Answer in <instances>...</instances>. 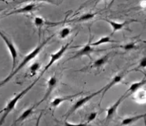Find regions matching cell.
Wrapping results in <instances>:
<instances>
[{"label": "cell", "instance_id": "6da1fadb", "mask_svg": "<svg viewBox=\"0 0 146 126\" xmlns=\"http://www.w3.org/2000/svg\"><path fill=\"white\" fill-rule=\"evenodd\" d=\"M54 37V36H49V37L46 39V40H45L42 43H41V44H39L37 46V47H35V49L33 50H32L31 52L29 54H28L27 55H26L25 58H24V59H23V61L21 62L20 63L19 66H17V68H15V69H13V71L11 72V73H10V75L7 76V78L5 79V80H3V81L0 82V87H2V86H3L4 84H6L7 82H9L11 80V79L13 78L14 76L16 75L17 73H18V72L21 70V69H23V68L25 67V66L28 64V63H29L31 61H32V59H34L35 57L38 55V54H39V52L41 51L42 50V48L46 46V44H47L49 42H50V40L52 38Z\"/></svg>", "mask_w": 146, "mask_h": 126}, {"label": "cell", "instance_id": "7a4b0ae2", "mask_svg": "<svg viewBox=\"0 0 146 126\" xmlns=\"http://www.w3.org/2000/svg\"><path fill=\"white\" fill-rule=\"evenodd\" d=\"M41 76H42L41 75H39V76L35 79V80H34V81L32 82V84L29 85V86H28L25 89H24L23 91H21L19 94H16V95H15V96H14L11 100L9 101V103H7L6 108L3 109L4 111H3V116H2V117L0 118V126H2L3 125V123L5 122V120H6V118H7V117L8 116V115H9V113H10V112L14 109V107H15V106H16V104L18 103V101H19L20 99H21V98H22L23 96H24V95L28 92V91H30V90L33 88V86H34V85H35V84L38 81V80L40 79Z\"/></svg>", "mask_w": 146, "mask_h": 126}, {"label": "cell", "instance_id": "3957f363", "mask_svg": "<svg viewBox=\"0 0 146 126\" xmlns=\"http://www.w3.org/2000/svg\"><path fill=\"white\" fill-rule=\"evenodd\" d=\"M103 91H104V87H103L102 88H101L99 91H95V92H94V93H92V94L86 95V97H83L82 98V99H80L79 100H77L76 102V103L73 105L72 107V108L70 109L69 111L68 112V114L66 115V118H68L71 114H72L73 113H75L77 110L80 109V108L83 107V106H84L85 104L87 103L89 101L91 100L92 99H94L95 96H97L98 94H102V92H103Z\"/></svg>", "mask_w": 146, "mask_h": 126}, {"label": "cell", "instance_id": "277c9868", "mask_svg": "<svg viewBox=\"0 0 146 126\" xmlns=\"http://www.w3.org/2000/svg\"><path fill=\"white\" fill-rule=\"evenodd\" d=\"M0 37L3 39V40L4 41V43L6 44L7 48H8V50H9V52H10V55H11L12 62H13V66H12V71H13V69H15V67H16L17 59V57H18L17 50L16 47H15V45L13 44L12 40H11L9 37H7V36L4 34L3 32L1 31V30H0Z\"/></svg>", "mask_w": 146, "mask_h": 126}, {"label": "cell", "instance_id": "5b68a950", "mask_svg": "<svg viewBox=\"0 0 146 126\" xmlns=\"http://www.w3.org/2000/svg\"><path fill=\"white\" fill-rule=\"evenodd\" d=\"M71 43H72V42H69V43H68V44H65V45H63V46L60 47L59 50H57V52L51 54L50 60V62H49V63H48L47 65L46 66V67L43 69V70L42 71L40 75L41 76L43 75V74L45 73V72H46V71H47L48 69H50L51 66L54 65V63L56 62H57L58 60L60 59V58H62V56L64 55V54L65 53V51L68 49V47H69Z\"/></svg>", "mask_w": 146, "mask_h": 126}, {"label": "cell", "instance_id": "8992f818", "mask_svg": "<svg viewBox=\"0 0 146 126\" xmlns=\"http://www.w3.org/2000/svg\"><path fill=\"white\" fill-rule=\"evenodd\" d=\"M38 6V3L32 2V3H29L25 5V6L20 7L18 9H16L13 10V11H11L9 13H7V16L13 15V14H19V13H32L34 10H35Z\"/></svg>", "mask_w": 146, "mask_h": 126}, {"label": "cell", "instance_id": "52a82bcc", "mask_svg": "<svg viewBox=\"0 0 146 126\" xmlns=\"http://www.w3.org/2000/svg\"><path fill=\"white\" fill-rule=\"evenodd\" d=\"M127 96L126 95V94L124 93V94H123V95H122V96H121L114 104H112L111 107H108V109L106 110V111H107V115H106V117H105V124H108V121L112 118V117L114 116L115 112L117 111L118 107H119V105L121 104V103H122L125 99H127Z\"/></svg>", "mask_w": 146, "mask_h": 126}, {"label": "cell", "instance_id": "ba28073f", "mask_svg": "<svg viewBox=\"0 0 146 126\" xmlns=\"http://www.w3.org/2000/svg\"><path fill=\"white\" fill-rule=\"evenodd\" d=\"M57 83V80L56 78V76H51L50 78L47 81V88H46V93H45L44 96L42 99L41 100L38 102V103L35 105V107H38L39 104H41L42 103H43L44 101H46V99H48V98L50 97V95L51 94V93L54 91V88H56Z\"/></svg>", "mask_w": 146, "mask_h": 126}, {"label": "cell", "instance_id": "9c48e42d", "mask_svg": "<svg viewBox=\"0 0 146 126\" xmlns=\"http://www.w3.org/2000/svg\"><path fill=\"white\" fill-rule=\"evenodd\" d=\"M95 50L94 47L91 46V43L90 41H89V43L85 45L84 47H83L81 49H80L78 52H77L72 58H71L68 60L70 59H75V58H80V57L83 56H88L90 58V54L93 53L94 51Z\"/></svg>", "mask_w": 146, "mask_h": 126}, {"label": "cell", "instance_id": "30bf717a", "mask_svg": "<svg viewBox=\"0 0 146 126\" xmlns=\"http://www.w3.org/2000/svg\"><path fill=\"white\" fill-rule=\"evenodd\" d=\"M125 71H123V72H119V74H117V75H115L113 77V78L111 79V80L109 83H108V84H106L104 87V91H103V92H102V99H103V97H104V95H105V94L107 92V91L110 89L111 88H112L113 86H115V85L118 84H119V83H121L122 82V80H123V79L124 76H125Z\"/></svg>", "mask_w": 146, "mask_h": 126}, {"label": "cell", "instance_id": "8fae6325", "mask_svg": "<svg viewBox=\"0 0 146 126\" xmlns=\"http://www.w3.org/2000/svg\"><path fill=\"white\" fill-rule=\"evenodd\" d=\"M102 20L103 21H106L107 23H108L109 25H111V28H112V34L115 33V32L117 31H119L121 29H123V28L127 25L128 24H130L131 22H135V21H137L136 20H130V21H125L123 22H115V21H111V20H108V19H106V18H102Z\"/></svg>", "mask_w": 146, "mask_h": 126}, {"label": "cell", "instance_id": "7c38bea8", "mask_svg": "<svg viewBox=\"0 0 146 126\" xmlns=\"http://www.w3.org/2000/svg\"><path fill=\"white\" fill-rule=\"evenodd\" d=\"M83 94L82 91L80 92V93H77V94H68V95H65V96H61V97L56 98V99H54V100L50 103V107H53V108H56V107H58L60 104L64 103V102H65V101H71L72 99H74L75 97L78 96L79 94Z\"/></svg>", "mask_w": 146, "mask_h": 126}, {"label": "cell", "instance_id": "4fadbf2b", "mask_svg": "<svg viewBox=\"0 0 146 126\" xmlns=\"http://www.w3.org/2000/svg\"><path fill=\"white\" fill-rule=\"evenodd\" d=\"M145 79L141 80V81L134 82V83H133V84H130L129 89H128V90H127V91L125 92V94H126V95H127V97H128L129 95H131V94H134L136 91H137L138 90H140V89L142 88L144 85L145 84H146L145 73Z\"/></svg>", "mask_w": 146, "mask_h": 126}, {"label": "cell", "instance_id": "5bb4252c", "mask_svg": "<svg viewBox=\"0 0 146 126\" xmlns=\"http://www.w3.org/2000/svg\"><path fill=\"white\" fill-rule=\"evenodd\" d=\"M62 22H50L46 21L44 18H42L41 17H35L34 18V24L35 27L38 28V30H41L42 27H43L44 25H51V26H56V25H60Z\"/></svg>", "mask_w": 146, "mask_h": 126}, {"label": "cell", "instance_id": "9a60e30c", "mask_svg": "<svg viewBox=\"0 0 146 126\" xmlns=\"http://www.w3.org/2000/svg\"><path fill=\"white\" fill-rule=\"evenodd\" d=\"M145 117H146V113H142V114H137V115H135V116L128 117H126V118L123 119L119 126L130 125H132L133 123L136 122L137 121L142 119V118H145Z\"/></svg>", "mask_w": 146, "mask_h": 126}, {"label": "cell", "instance_id": "2e32d148", "mask_svg": "<svg viewBox=\"0 0 146 126\" xmlns=\"http://www.w3.org/2000/svg\"><path fill=\"white\" fill-rule=\"evenodd\" d=\"M35 106H32V107H29L28 108L27 110H25L24 112H23L21 115L19 116V117L17 118V119L15 121V123L14 124H21V123L24 121H25L29 116H31L33 113V111H34V109H35Z\"/></svg>", "mask_w": 146, "mask_h": 126}, {"label": "cell", "instance_id": "e0dca14e", "mask_svg": "<svg viewBox=\"0 0 146 126\" xmlns=\"http://www.w3.org/2000/svg\"><path fill=\"white\" fill-rule=\"evenodd\" d=\"M109 56H110V54H106L105 56H102V58L96 60L95 62L91 65L90 67L91 68H94V69H99V68H101L102 66H104L106 63L108 62Z\"/></svg>", "mask_w": 146, "mask_h": 126}, {"label": "cell", "instance_id": "ac0fdd59", "mask_svg": "<svg viewBox=\"0 0 146 126\" xmlns=\"http://www.w3.org/2000/svg\"><path fill=\"white\" fill-rule=\"evenodd\" d=\"M134 100L139 103H146V90L140 89L134 93Z\"/></svg>", "mask_w": 146, "mask_h": 126}, {"label": "cell", "instance_id": "d6986e66", "mask_svg": "<svg viewBox=\"0 0 146 126\" xmlns=\"http://www.w3.org/2000/svg\"><path fill=\"white\" fill-rule=\"evenodd\" d=\"M109 43H117V41L112 40L110 36H102L98 40L95 41L91 44V46L92 47H97V46H99V45H102V44H109Z\"/></svg>", "mask_w": 146, "mask_h": 126}, {"label": "cell", "instance_id": "ffe728a7", "mask_svg": "<svg viewBox=\"0 0 146 126\" xmlns=\"http://www.w3.org/2000/svg\"><path fill=\"white\" fill-rule=\"evenodd\" d=\"M95 17V13H84L83 15H81L79 17L77 18L76 20H75L74 21L75 22H83V21H90L94 17Z\"/></svg>", "mask_w": 146, "mask_h": 126}, {"label": "cell", "instance_id": "44dd1931", "mask_svg": "<svg viewBox=\"0 0 146 126\" xmlns=\"http://www.w3.org/2000/svg\"><path fill=\"white\" fill-rule=\"evenodd\" d=\"M40 67H41V65L39 62H34L33 64H32L31 66L29 67V76L32 77L36 75V73L39 70Z\"/></svg>", "mask_w": 146, "mask_h": 126}, {"label": "cell", "instance_id": "7402d4cb", "mask_svg": "<svg viewBox=\"0 0 146 126\" xmlns=\"http://www.w3.org/2000/svg\"><path fill=\"white\" fill-rule=\"evenodd\" d=\"M136 44V42H130V43L124 44V45H120V46H119L118 47H120V48L123 49L126 51H130V50H133L137 49Z\"/></svg>", "mask_w": 146, "mask_h": 126}, {"label": "cell", "instance_id": "603a6c76", "mask_svg": "<svg viewBox=\"0 0 146 126\" xmlns=\"http://www.w3.org/2000/svg\"><path fill=\"white\" fill-rule=\"evenodd\" d=\"M71 33V28L69 27H64L59 32V38L60 39H65Z\"/></svg>", "mask_w": 146, "mask_h": 126}, {"label": "cell", "instance_id": "cb8c5ba5", "mask_svg": "<svg viewBox=\"0 0 146 126\" xmlns=\"http://www.w3.org/2000/svg\"><path fill=\"white\" fill-rule=\"evenodd\" d=\"M97 116H98V112H91L90 113H89V115L86 117V123L89 124L90 122L94 121L96 119Z\"/></svg>", "mask_w": 146, "mask_h": 126}, {"label": "cell", "instance_id": "d4e9b609", "mask_svg": "<svg viewBox=\"0 0 146 126\" xmlns=\"http://www.w3.org/2000/svg\"><path fill=\"white\" fill-rule=\"evenodd\" d=\"M64 126H94L91 125H89L87 123H80V124H72V123L68 122L67 121L64 123Z\"/></svg>", "mask_w": 146, "mask_h": 126}, {"label": "cell", "instance_id": "484cf974", "mask_svg": "<svg viewBox=\"0 0 146 126\" xmlns=\"http://www.w3.org/2000/svg\"><path fill=\"white\" fill-rule=\"evenodd\" d=\"M146 68V57H143L140 60L139 65L137 69H145Z\"/></svg>", "mask_w": 146, "mask_h": 126}, {"label": "cell", "instance_id": "4316f807", "mask_svg": "<svg viewBox=\"0 0 146 126\" xmlns=\"http://www.w3.org/2000/svg\"><path fill=\"white\" fill-rule=\"evenodd\" d=\"M42 116V113H40V115L38 117V118H37V121H36V123H35V126H39V122H40V119H41Z\"/></svg>", "mask_w": 146, "mask_h": 126}, {"label": "cell", "instance_id": "83f0119b", "mask_svg": "<svg viewBox=\"0 0 146 126\" xmlns=\"http://www.w3.org/2000/svg\"><path fill=\"white\" fill-rule=\"evenodd\" d=\"M141 5H142L143 7H144L145 9H146V2H144V3H141Z\"/></svg>", "mask_w": 146, "mask_h": 126}, {"label": "cell", "instance_id": "f1b7e54d", "mask_svg": "<svg viewBox=\"0 0 146 126\" xmlns=\"http://www.w3.org/2000/svg\"><path fill=\"white\" fill-rule=\"evenodd\" d=\"M144 121H145V125L146 126V117H145V118H144Z\"/></svg>", "mask_w": 146, "mask_h": 126}, {"label": "cell", "instance_id": "f546056e", "mask_svg": "<svg viewBox=\"0 0 146 126\" xmlns=\"http://www.w3.org/2000/svg\"><path fill=\"white\" fill-rule=\"evenodd\" d=\"M3 111H4V110H0V113H3Z\"/></svg>", "mask_w": 146, "mask_h": 126}, {"label": "cell", "instance_id": "4dcf8cb0", "mask_svg": "<svg viewBox=\"0 0 146 126\" xmlns=\"http://www.w3.org/2000/svg\"><path fill=\"white\" fill-rule=\"evenodd\" d=\"M3 9V8H0V13H1V11H2Z\"/></svg>", "mask_w": 146, "mask_h": 126}, {"label": "cell", "instance_id": "1f68e13d", "mask_svg": "<svg viewBox=\"0 0 146 126\" xmlns=\"http://www.w3.org/2000/svg\"><path fill=\"white\" fill-rule=\"evenodd\" d=\"M145 75H146V74H145Z\"/></svg>", "mask_w": 146, "mask_h": 126}]
</instances>
